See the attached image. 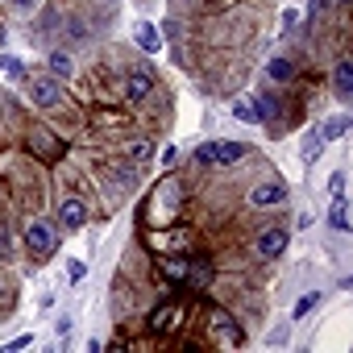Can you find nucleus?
<instances>
[{"label":"nucleus","mask_w":353,"mask_h":353,"mask_svg":"<svg viewBox=\"0 0 353 353\" xmlns=\"http://www.w3.org/2000/svg\"><path fill=\"white\" fill-rule=\"evenodd\" d=\"M13 9L26 17V13H34V9H38V0H13Z\"/></svg>","instance_id":"a878e982"},{"label":"nucleus","mask_w":353,"mask_h":353,"mask_svg":"<svg viewBox=\"0 0 353 353\" xmlns=\"http://www.w3.org/2000/svg\"><path fill=\"white\" fill-rule=\"evenodd\" d=\"M266 75H270L274 83H291V79H295V63L279 54V59H270V63H266Z\"/></svg>","instance_id":"f8f14e48"},{"label":"nucleus","mask_w":353,"mask_h":353,"mask_svg":"<svg viewBox=\"0 0 353 353\" xmlns=\"http://www.w3.org/2000/svg\"><path fill=\"white\" fill-rule=\"evenodd\" d=\"M26 245H30V254L50 258V254L59 250V229H54L50 221H30V225H26Z\"/></svg>","instance_id":"f03ea898"},{"label":"nucleus","mask_w":353,"mask_h":353,"mask_svg":"<svg viewBox=\"0 0 353 353\" xmlns=\"http://www.w3.org/2000/svg\"><path fill=\"white\" fill-rule=\"evenodd\" d=\"M170 320H174V307H158V312H154V320H150V328H154V332H166V328H170Z\"/></svg>","instance_id":"6ab92c4d"},{"label":"nucleus","mask_w":353,"mask_h":353,"mask_svg":"<svg viewBox=\"0 0 353 353\" xmlns=\"http://www.w3.org/2000/svg\"><path fill=\"white\" fill-rule=\"evenodd\" d=\"M59 225L67 229V233H79L83 225H88V204L83 200H63V208H59Z\"/></svg>","instance_id":"20e7f679"},{"label":"nucleus","mask_w":353,"mask_h":353,"mask_svg":"<svg viewBox=\"0 0 353 353\" xmlns=\"http://www.w3.org/2000/svg\"><path fill=\"white\" fill-rule=\"evenodd\" d=\"M328 9V0H312V5H307V17H320Z\"/></svg>","instance_id":"cd10ccee"},{"label":"nucleus","mask_w":353,"mask_h":353,"mask_svg":"<svg viewBox=\"0 0 353 353\" xmlns=\"http://www.w3.org/2000/svg\"><path fill=\"white\" fill-rule=\"evenodd\" d=\"M137 46H141L145 54H158V50H162V38H158V30H154V26H137Z\"/></svg>","instance_id":"ddd939ff"},{"label":"nucleus","mask_w":353,"mask_h":353,"mask_svg":"<svg viewBox=\"0 0 353 353\" xmlns=\"http://www.w3.org/2000/svg\"><path fill=\"white\" fill-rule=\"evenodd\" d=\"M162 162H166V166H174V162H179V145H170V150H162Z\"/></svg>","instance_id":"bb28decb"},{"label":"nucleus","mask_w":353,"mask_h":353,"mask_svg":"<svg viewBox=\"0 0 353 353\" xmlns=\"http://www.w3.org/2000/svg\"><path fill=\"white\" fill-rule=\"evenodd\" d=\"M30 150H34L38 158H59V154H63V141H59L54 133H42V129H34V133H30Z\"/></svg>","instance_id":"6e6552de"},{"label":"nucleus","mask_w":353,"mask_h":353,"mask_svg":"<svg viewBox=\"0 0 353 353\" xmlns=\"http://www.w3.org/2000/svg\"><path fill=\"white\" fill-rule=\"evenodd\" d=\"M162 270H166L170 279H183V274H188V266H183V262H174V258H162Z\"/></svg>","instance_id":"412c9836"},{"label":"nucleus","mask_w":353,"mask_h":353,"mask_svg":"<svg viewBox=\"0 0 353 353\" xmlns=\"http://www.w3.org/2000/svg\"><path fill=\"white\" fill-rule=\"evenodd\" d=\"M46 67H50V75H54V79H67V75L75 71V63H71V54H67V50H50V54H46Z\"/></svg>","instance_id":"9b49d317"},{"label":"nucleus","mask_w":353,"mask_h":353,"mask_svg":"<svg viewBox=\"0 0 353 353\" xmlns=\"http://www.w3.org/2000/svg\"><path fill=\"white\" fill-rule=\"evenodd\" d=\"M287 341H291V324H279L266 332V345H287Z\"/></svg>","instance_id":"aec40b11"},{"label":"nucleus","mask_w":353,"mask_h":353,"mask_svg":"<svg viewBox=\"0 0 353 353\" xmlns=\"http://www.w3.org/2000/svg\"><path fill=\"white\" fill-rule=\"evenodd\" d=\"M0 295H5V279H0Z\"/></svg>","instance_id":"c85d7f7f"},{"label":"nucleus","mask_w":353,"mask_h":353,"mask_svg":"<svg viewBox=\"0 0 353 353\" xmlns=\"http://www.w3.org/2000/svg\"><path fill=\"white\" fill-rule=\"evenodd\" d=\"M328 192H332V200L349 192V174H345V170H332V174H328Z\"/></svg>","instance_id":"a211bd4d"},{"label":"nucleus","mask_w":353,"mask_h":353,"mask_svg":"<svg viewBox=\"0 0 353 353\" xmlns=\"http://www.w3.org/2000/svg\"><path fill=\"white\" fill-rule=\"evenodd\" d=\"M129 154H133L137 162H150V158H154V145H150V141H137V145H133Z\"/></svg>","instance_id":"4be33fe9"},{"label":"nucleus","mask_w":353,"mask_h":353,"mask_svg":"<svg viewBox=\"0 0 353 353\" xmlns=\"http://www.w3.org/2000/svg\"><path fill=\"white\" fill-rule=\"evenodd\" d=\"M312 307H320V291H307V295H299V303H295V312H291V320H303Z\"/></svg>","instance_id":"f3484780"},{"label":"nucleus","mask_w":353,"mask_h":353,"mask_svg":"<svg viewBox=\"0 0 353 353\" xmlns=\"http://www.w3.org/2000/svg\"><path fill=\"white\" fill-rule=\"evenodd\" d=\"M332 92L349 104V96H353V63H349V54L336 59V67H332Z\"/></svg>","instance_id":"0eeeda50"},{"label":"nucleus","mask_w":353,"mask_h":353,"mask_svg":"<svg viewBox=\"0 0 353 353\" xmlns=\"http://www.w3.org/2000/svg\"><path fill=\"white\" fill-rule=\"evenodd\" d=\"M250 204L254 208H279V204H287V183H262V188H254Z\"/></svg>","instance_id":"39448f33"},{"label":"nucleus","mask_w":353,"mask_h":353,"mask_svg":"<svg viewBox=\"0 0 353 353\" xmlns=\"http://www.w3.org/2000/svg\"><path fill=\"white\" fill-rule=\"evenodd\" d=\"M316 133H320L324 141H341V137L349 133V112H336V117H328V121H324Z\"/></svg>","instance_id":"9d476101"},{"label":"nucleus","mask_w":353,"mask_h":353,"mask_svg":"<svg viewBox=\"0 0 353 353\" xmlns=\"http://www.w3.org/2000/svg\"><path fill=\"white\" fill-rule=\"evenodd\" d=\"M328 229L332 233H349V196H336L328 208Z\"/></svg>","instance_id":"1a4fd4ad"},{"label":"nucleus","mask_w":353,"mask_h":353,"mask_svg":"<svg viewBox=\"0 0 353 353\" xmlns=\"http://www.w3.org/2000/svg\"><path fill=\"white\" fill-rule=\"evenodd\" d=\"M30 96L42 104V108H59L63 104V88L54 75H42V79H30Z\"/></svg>","instance_id":"7ed1b4c3"},{"label":"nucleus","mask_w":353,"mask_h":353,"mask_svg":"<svg viewBox=\"0 0 353 353\" xmlns=\"http://www.w3.org/2000/svg\"><path fill=\"white\" fill-rule=\"evenodd\" d=\"M287 245H291V233L287 229H266L258 237V254L262 258H279V254H287Z\"/></svg>","instance_id":"423d86ee"},{"label":"nucleus","mask_w":353,"mask_h":353,"mask_svg":"<svg viewBox=\"0 0 353 353\" xmlns=\"http://www.w3.org/2000/svg\"><path fill=\"white\" fill-rule=\"evenodd\" d=\"M295 26H299V13H295V9H287V13H283V34H291Z\"/></svg>","instance_id":"5701e85b"},{"label":"nucleus","mask_w":353,"mask_h":353,"mask_svg":"<svg viewBox=\"0 0 353 353\" xmlns=\"http://www.w3.org/2000/svg\"><path fill=\"white\" fill-rule=\"evenodd\" d=\"M336 5H349V0H336Z\"/></svg>","instance_id":"c756f323"},{"label":"nucleus","mask_w":353,"mask_h":353,"mask_svg":"<svg viewBox=\"0 0 353 353\" xmlns=\"http://www.w3.org/2000/svg\"><path fill=\"white\" fill-rule=\"evenodd\" d=\"M299 154H303V162H316V158L324 154V137H320V133H303V141H299Z\"/></svg>","instance_id":"4468645a"},{"label":"nucleus","mask_w":353,"mask_h":353,"mask_svg":"<svg viewBox=\"0 0 353 353\" xmlns=\"http://www.w3.org/2000/svg\"><path fill=\"white\" fill-rule=\"evenodd\" d=\"M67 34H71V38H79V42H83V38H88V26H79V17H75V21H71V26H67Z\"/></svg>","instance_id":"b1692460"},{"label":"nucleus","mask_w":353,"mask_h":353,"mask_svg":"<svg viewBox=\"0 0 353 353\" xmlns=\"http://www.w3.org/2000/svg\"><path fill=\"white\" fill-rule=\"evenodd\" d=\"M233 117H237V121H258V100H254V96L233 100Z\"/></svg>","instance_id":"dca6fc26"},{"label":"nucleus","mask_w":353,"mask_h":353,"mask_svg":"<svg viewBox=\"0 0 353 353\" xmlns=\"http://www.w3.org/2000/svg\"><path fill=\"white\" fill-rule=\"evenodd\" d=\"M250 154V145H241V141H204L200 150H196V158L204 162V166H233V162H241Z\"/></svg>","instance_id":"f257e3e1"},{"label":"nucleus","mask_w":353,"mask_h":353,"mask_svg":"<svg viewBox=\"0 0 353 353\" xmlns=\"http://www.w3.org/2000/svg\"><path fill=\"white\" fill-rule=\"evenodd\" d=\"M150 88H154V83H150V75L133 71V75H129V88H125V92H129V100H145V96H150Z\"/></svg>","instance_id":"2eb2a0df"},{"label":"nucleus","mask_w":353,"mask_h":353,"mask_svg":"<svg viewBox=\"0 0 353 353\" xmlns=\"http://www.w3.org/2000/svg\"><path fill=\"white\" fill-rule=\"evenodd\" d=\"M67 274H71V283H79V279L88 274V266H83V262H71V266H67Z\"/></svg>","instance_id":"393cba45"}]
</instances>
